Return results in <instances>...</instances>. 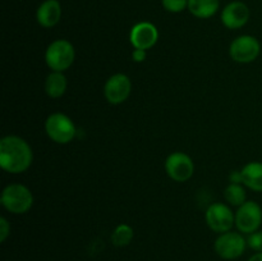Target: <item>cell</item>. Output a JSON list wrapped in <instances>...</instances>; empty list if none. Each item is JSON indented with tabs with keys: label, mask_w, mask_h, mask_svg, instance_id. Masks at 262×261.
Returning a JSON list of instances; mask_svg holds the SVG:
<instances>
[{
	"label": "cell",
	"mask_w": 262,
	"mask_h": 261,
	"mask_svg": "<svg viewBox=\"0 0 262 261\" xmlns=\"http://www.w3.org/2000/svg\"><path fill=\"white\" fill-rule=\"evenodd\" d=\"M32 164V150L23 138L7 136L0 141V165L12 174L27 170Z\"/></svg>",
	"instance_id": "cell-1"
},
{
	"label": "cell",
	"mask_w": 262,
	"mask_h": 261,
	"mask_svg": "<svg viewBox=\"0 0 262 261\" xmlns=\"http://www.w3.org/2000/svg\"><path fill=\"white\" fill-rule=\"evenodd\" d=\"M2 205L13 214H25L32 207L33 196L23 184H9L2 193Z\"/></svg>",
	"instance_id": "cell-2"
},
{
	"label": "cell",
	"mask_w": 262,
	"mask_h": 261,
	"mask_svg": "<svg viewBox=\"0 0 262 261\" xmlns=\"http://www.w3.org/2000/svg\"><path fill=\"white\" fill-rule=\"evenodd\" d=\"M74 55V48L69 41L56 40L49 45L45 60L54 72H64L73 64Z\"/></svg>",
	"instance_id": "cell-3"
},
{
	"label": "cell",
	"mask_w": 262,
	"mask_h": 261,
	"mask_svg": "<svg viewBox=\"0 0 262 261\" xmlns=\"http://www.w3.org/2000/svg\"><path fill=\"white\" fill-rule=\"evenodd\" d=\"M45 129L49 137L56 143H68L76 136V125L69 117L61 113L51 114L46 119Z\"/></svg>",
	"instance_id": "cell-4"
},
{
	"label": "cell",
	"mask_w": 262,
	"mask_h": 261,
	"mask_svg": "<svg viewBox=\"0 0 262 261\" xmlns=\"http://www.w3.org/2000/svg\"><path fill=\"white\" fill-rule=\"evenodd\" d=\"M247 240L241 233L225 232L216 238L214 243L215 252L224 260H235L245 253Z\"/></svg>",
	"instance_id": "cell-5"
},
{
	"label": "cell",
	"mask_w": 262,
	"mask_h": 261,
	"mask_svg": "<svg viewBox=\"0 0 262 261\" xmlns=\"http://www.w3.org/2000/svg\"><path fill=\"white\" fill-rule=\"evenodd\" d=\"M262 223V209L255 201H246L235 212V225L246 234L257 232Z\"/></svg>",
	"instance_id": "cell-6"
},
{
	"label": "cell",
	"mask_w": 262,
	"mask_h": 261,
	"mask_svg": "<svg viewBox=\"0 0 262 261\" xmlns=\"http://www.w3.org/2000/svg\"><path fill=\"white\" fill-rule=\"evenodd\" d=\"M261 45L253 36L243 35L235 38L230 45V56L238 63H251L260 55Z\"/></svg>",
	"instance_id": "cell-7"
},
{
	"label": "cell",
	"mask_w": 262,
	"mask_h": 261,
	"mask_svg": "<svg viewBox=\"0 0 262 261\" xmlns=\"http://www.w3.org/2000/svg\"><path fill=\"white\" fill-rule=\"evenodd\" d=\"M206 223L214 232H229L235 223V216L232 210L222 202L210 205L206 211Z\"/></svg>",
	"instance_id": "cell-8"
},
{
	"label": "cell",
	"mask_w": 262,
	"mask_h": 261,
	"mask_svg": "<svg viewBox=\"0 0 262 261\" xmlns=\"http://www.w3.org/2000/svg\"><path fill=\"white\" fill-rule=\"evenodd\" d=\"M165 170L176 182H186L193 176L194 164L187 154L173 153L166 159Z\"/></svg>",
	"instance_id": "cell-9"
},
{
	"label": "cell",
	"mask_w": 262,
	"mask_h": 261,
	"mask_svg": "<svg viewBox=\"0 0 262 261\" xmlns=\"http://www.w3.org/2000/svg\"><path fill=\"white\" fill-rule=\"evenodd\" d=\"M132 83L128 76L122 73L114 74L106 81L104 87V94L110 104H122L130 95Z\"/></svg>",
	"instance_id": "cell-10"
},
{
	"label": "cell",
	"mask_w": 262,
	"mask_h": 261,
	"mask_svg": "<svg viewBox=\"0 0 262 261\" xmlns=\"http://www.w3.org/2000/svg\"><path fill=\"white\" fill-rule=\"evenodd\" d=\"M158 28L150 22H141L133 26L129 36L130 44L135 46V49H142V50L152 48L158 42Z\"/></svg>",
	"instance_id": "cell-11"
},
{
	"label": "cell",
	"mask_w": 262,
	"mask_h": 261,
	"mask_svg": "<svg viewBox=\"0 0 262 261\" xmlns=\"http://www.w3.org/2000/svg\"><path fill=\"white\" fill-rule=\"evenodd\" d=\"M250 19V9L242 2H233L223 9L222 22L229 30L243 27Z\"/></svg>",
	"instance_id": "cell-12"
},
{
	"label": "cell",
	"mask_w": 262,
	"mask_h": 261,
	"mask_svg": "<svg viewBox=\"0 0 262 261\" xmlns=\"http://www.w3.org/2000/svg\"><path fill=\"white\" fill-rule=\"evenodd\" d=\"M60 17L61 7L58 0H45L36 13L37 22L45 28L54 27L60 20Z\"/></svg>",
	"instance_id": "cell-13"
},
{
	"label": "cell",
	"mask_w": 262,
	"mask_h": 261,
	"mask_svg": "<svg viewBox=\"0 0 262 261\" xmlns=\"http://www.w3.org/2000/svg\"><path fill=\"white\" fill-rule=\"evenodd\" d=\"M242 174V183L246 187L256 192H262V163L252 161L243 166L241 170Z\"/></svg>",
	"instance_id": "cell-14"
},
{
	"label": "cell",
	"mask_w": 262,
	"mask_h": 261,
	"mask_svg": "<svg viewBox=\"0 0 262 261\" xmlns=\"http://www.w3.org/2000/svg\"><path fill=\"white\" fill-rule=\"evenodd\" d=\"M188 9L194 17L210 18L219 9V0H188Z\"/></svg>",
	"instance_id": "cell-15"
},
{
	"label": "cell",
	"mask_w": 262,
	"mask_h": 261,
	"mask_svg": "<svg viewBox=\"0 0 262 261\" xmlns=\"http://www.w3.org/2000/svg\"><path fill=\"white\" fill-rule=\"evenodd\" d=\"M46 94L53 99L60 97L67 90V78L61 72H53L48 76L45 82Z\"/></svg>",
	"instance_id": "cell-16"
},
{
	"label": "cell",
	"mask_w": 262,
	"mask_h": 261,
	"mask_svg": "<svg viewBox=\"0 0 262 261\" xmlns=\"http://www.w3.org/2000/svg\"><path fill=\"white\" fill-rule=\"evenodd\" d=\"M133 235H135V233H133V229L130 225L120 224L113 232L112 242L117 247H125V246H128L132 242Z\"/></svg>",
	"instance_id": "cell-17"
},
{
	"label": "cell",
	"mask_w": 262,
	"mask_h": 261,
	"mask_svg": "<svg viewBox=\"0 0 262 261\" xmlns=\"http://www.w3.org/2000/svg\"><path fill=\"white\" fill-rule=\"evenodd\" d=\"M225 200L233 206H241L246 202V189L241 183H230L224 191Z\"/></svg>",
	"instance_id": "cell-18"
},
{
	"label": "cell",
	"mask_w": 262,
	"mask_h": 261,
	"mask_svg": "<svg viewBox=\"0 0 262 261\" xmlns=\"http://www.w3.org/2000/svg\"><path fill=\"white\" fill-rule=\"evenodd\" d=\"M163 7L170 13H179L188 8V0H163Z\"/></svg>",
	"instance_id": "cell-19"
},
{
	"label": "cell",
	"mask_w": 262,
	"mask_h": 261,
	"mask_svg": "<svg viewBox=\"0 0 262 261\" xmlns=\"http://www.w3.org/2000/svg\"><path fill=\"white\" fill-rule=\"evenodd\" d=\"M247 246L256 252H262V230L248 234Z\"/></svg>",
	"instance_id": "cell-20"
},
{
	"label": "cell",
	"mask_w": 262,
	"mask_h": 261,
	"mask_svg": "<svg viewBox=\"0 0 262 261\" xmlns=\"http://www.w3.org/2000/svg\"><path fill=\"white\" fill-rule=\"evenodd\" d=\"M10 234V225L5 217H0V242H5Z\"/></svg>",
	"instance_id": "cell-21"
},
{
	"label": "cell",
	"mask_w": 262,
	"mask_h": 261,
	"mask_svg": "<svg viewBox=\"0 0 262 261\" xmlns=\"http://www.w3.org/2000/svg\"><path fill=\"white\" fill-rule=\"evenodd\" d=\"M132 59L137 63H141L146 59V50H142V49H136L132 53Z\"/></svg>",
	"instance_id": "cell-22"
},
{
	"label": "cell",
	"mask_w": 262,
	"mask_h": 261,
	"mask_svg": "<svg viewBox=\"0 0 262 261\" xmlns=\"http://www.w3.org/2000/svg\"><path fill=\"white\" fill-rule=\"evenodd\" d=\"M229 179L230 183H242V174L241 171H232Z\"/></svg>",
	"instance_id": "cell-23"
},
{
	"label": "cell",
	"mask_w": 262,
	"mask_h": 261,
	"mask_svg": "<svg viewBox=\"0 0 262 261\" xmlns=\"http://www.w3.org/2000/svg\"><path fill=\"white\" fill-rule=\"evenodd\" d=\"M248 261H262V252H257L253 256H251Z\"/></svg>",
	"instance_id": "cell-24"
}]
</instances>
